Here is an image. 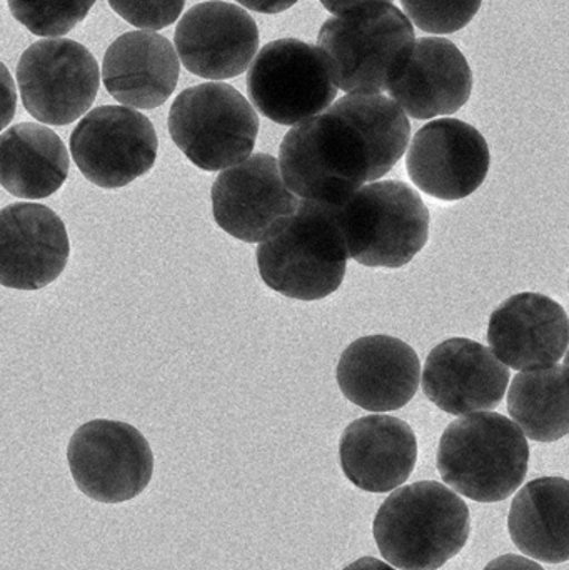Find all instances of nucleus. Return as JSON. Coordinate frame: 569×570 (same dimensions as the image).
I'll list each match as a JSON object with an SVG mask.
<instances>
[{"instance_id":"f257e3e1","label":"nucleus","mask_w":569,"mask_h":570,"mask_svg":"<svg viewBox=\"0 0 569 570\" xmlns=\"http://www.w3.org/2000/svg\"><path fill=\"white\" fill-rule=\"evenodd\" d=\"M411 124L381 94H347L296 124L279 147V170L297 199L336 207L383 179L410 146Z\"/></svg>"},{"instance_id":"f03ea898","label":"nucleus","mask_w":569,"mask_h":570,"mask_svg":"<svg viewBox=\"0 0 569 570\" xmlns=\"http://www.w3.org/2000/svg\"><path fill=\"white\" fill-rule=\"evenodd\" d=\"M467 502L434 481L398 489L374 518L381 554L401 570H438L460 554L470 539Z\"/></svg>"},{"instance_id":"7ed1b4c3","label":"nucleus","mask_w":569,"mask_h":570,"mask_svg":"<svg viewBox=\"0 0 569 570\" xmlns=\"http://www.w3.org/2000/svg\"><path fill=\"white\" fill-rule=\"evenodd\" d=\"M261 279L277 294L313 302L343 285L347 250L334 207L300 199L296 213L271 229L256 250Z\"/></svg>"},{"instance_id":"20e7f679","label":"nucleus","mask_w":569,"mask_h":570,"mask_svg":"<svg viewBox=\"0 0 569 570\" xmlns=\"http://www.w3.org/2000/svg\"><path fill=\"white\" fill-rule=\"evenodd\" d=\"M414 42L413 23L393 3H367L334 16L317 36L331 79L346 94L390 89Z\"/></svg>"},{"instance_id":"39448f33","label":"nucleus","mask_w":569,"mask_h":570,"mask_svg":"<svg viewBox=\"0 0 569 570\" xmlns=\"http://www.w3.org/2000/svg\"><path fill=\"white\" fill-rule=\"evenodd\" d=\"M438 471L454 491L474 502H500L523 484L530 445L521 429L498 412H474L441 435Z\"/></svg>"},{"instance_id":"423d86ee","label":"nucleus","mask_w":569,"mask_h":570,"mask_svg":"<svg viewBox=\"0 0 569 570\" xmlns=\"http://www.w3.org/2000/svg\"><path fill=\"white\" fill-rule=\"evenodd\" d=\"M347 257L361 266L400 269L430 239V210L403 180L366 184L334 207Z\"/></svg>"},{"instance_id":"0eeeda50","label":"nucleus","mask_w":569,"mask_h":570,"mask_svg":"<svg viewBox=\"0 0 569 570\" xmlns=\"http://www.w3.org/2000/svg\"><path fill=\"white\" fill-rule=\"evenodd\" d=\"M169 134L180 153L207 173L243 163L256 147L259 117L229 83L189 87L169 110Z\"/></svg>"},{"instance_id":"6e6552de","label":"nucleus","mask_w":569,"mask_h":570,"mask_svg":"<svg viewBox=\"0 0 569 570\" xmlns=\"http://www.w3.org/2000/svg\"><path fill=\"white\" fill-rule=\"evenodd\" d=\"M251 102L279 126H296L324 112L336 100L323 53L300 39L266 43L247 72Z\"/></svg>"},{"instance_id":"1a4fd4ad","label":"nucleus","mask_w":569,"mask_h":570,"mask_svg":"<svg viewBox=\"0 0 569 570\" xmlns=\"http://www.w3.org/2000/svg\"><path fill=\"white\" fill-rule=\"evenodd\" d=\"M67 461L79 491L102 504L133 501L153 479V449L126 422L97 419L80 425L70 439Z\"/></svg>"},{"instance_id":"9d476101","label":"nucleus","mask_w":569,"mask_h":570,"mask_svg":"<svg viewBox=\"0 0 569 570\" xmlns=\"http://www.w3.org/2000/svg\"><path fill=\"white\" fill-rule=\"evenodd\" d=\"M17 86L27 112L47 126H69L96 100L100 86L96 57L70 39L32 43L17 66Z\"/></svg>"},{"instance_id":"9b49d317","label":"nucleus","mask_w":569,"mask_h":570,"mask_svg":"<svg viewBox=\"0 0 569 570\" xmlns=\"http://www.w3.org/2000/svg\"><path fill=\"white\" fill-rule=\"evenodd\" d=\"M156 129L144 114L124 106L90 110L70 136V154L82 176L102 189H120L153 169Z\"/></svg>"},{"instance_id":"f8f14e48","label":"nucleus","mask_w":569,"mask_h":570,"mask_svg":"<svg viewBox=\"0 0 569 570\" xmlns=\"http://www.w3.org/2000/svg\"><path fill=\"white\" fill-rule=\"evenodd\" d=\"M490 166V146L483 134L460 119H436L421 127L406 156L414 186L447 203L477 193Z\"/></svg>"},{"instance_id":"ddd939ff","label":"nucleus","mask_w":569,"mask_h":570,"mask_svg":"<svg viewBox=\"0 0 569 570\" xmlns=\"http://www.w3.org/2000/svg\"><path fill=\"white\" fill-rule=\"evenodd\" d=\"M217 226L234 239L259 244L273 227L296 213L300 199L281 177L269 154H254L224 169L210 190Z\"/></svg>"},{"instance_id":"4468645a","label":"nucleus","mask_w":569,"mask_h":570,"mask_svg":"<svg viewBox=\"0 0 569 570\" xmlns=\"http://www.w3.org/2000/svg\"><path fill=\"white\" fill-rule=\"evenodd\" d=\"M259 49V29L236 3L210 0L184 13L176 27L183 66L203 79L224 80L249 69Z\"/></svg>"},{"instance_id":"2eb2a0df","label":"nucleus","mask_w":569,"mask_h":570,"mask_svg":"<svg viewBox=\"0 0 569 570\" xmlns=\"http://www.w3.org/2000/svg\"><path fill=\"white\" fill-rule=\"evenodd\" d=\"M510 367L490 347L453 337L438 344L423 368V391L441 411L451 415L493 411L510 384Z\"/></svg>"},{"instance_id":"dca6fc26","label":"nucleus","mask_w":569,"mask_h":570,"mask_svg":"<svg viewBox=\"0 0 569 570\" xmlns=\"http://www.w3.org/2000/svg\"><path fill=\"white\" fill-rule=\"evenodd\" d=\"M70 256L66 224L40 204H10L0 210V285L39 291L66 269Z\"/></svg>"},{"instance_id":"f3484780","label":"nucleus","mask_w":569,"mask_h":570,"mask_svg":"<svg viewBox=\"0 0 569 570\" xmlns=\"http://www.w3.org/2000/svg\"><path fill=\"white\" fill-rule=\"evenodd\" d=\"M336 379L344 397L364 411H398L416 395L421 362L401 338L366 335L347 345Z\"/></svg>"},{"instance_id":"a211bd4d","label":"nucleus","mask_w":569,"mask_h":570,"mask_svg":"<svg viewBox=\"0 0 569 570\" xmlns=\"http://www.w3.org/2000/svg\"><path fill=\"white\" fill-rule=\"evenodd\" d=\"M569 321L563 305L548 295L521 292L494 308L488 341L498 361L514 371H538L563 361Z\"/></svg>"},{"instance_id":"6ab92c4d","label":"nucleus","mask_w":569,"mask_h":570,"mask_svg":"<svg viewBox=\"0 0 569 570\" xmlns=\"http://www.w3.org/2000/svg\"><path fill=\"white\" fill-rule=\"evenodd\" d=\"M387 92L413 119L451 116L470 100L473 72L457 43L441 37H423L414 42Z\"/></svg>"},{"instance_id":"aec40b11","label":"nucleus","mask_w":569,"mask_h":570,"mask_svg":"<svg viewBox=\"0 0 569 570\" xmlns=\"http://www.w3.org/2000/svg\"><path fill=\"white\" fill-rule=\"evenodd\" d=\"M416 461V434L401 419L366 415L351 422L341 435V469L361 491H394L413 474Z\"/></svg>"},{"instance_id":"412c9836","label":"nucleus","mask_w":569,"mask_h":570,"mask_svg":"<svg viewBox=\"0 0 569 570\" xmlns=\"http://www.w3.org/2000/svg\"><path fill=\"white\" fill-rule=\"evenodd\" d=\"M179 72L173 43L153 30L122 33L104 56V86L117 102L130 109L163 106L176 90Z\"/></svg>"},{"instance_id":"4be33fe9","label":"nucleus","mask_w":569,"mask_h":570,"mask_svg":"<svg viewBox=\"0 0 569 570\" xmlns=\"http://www.w3.org/2000/svg\"><path fill=\"white\" fill-rule=\"evenodd\" d=\"M66 144L42 124L22 122L0 136V186L19 199L52 196L69 176Z\"/></svg>"},{"instance_id":"5701e85b","label":"nucleus","mask_w":569,"mask_h":570,"mask_svg":"<svg viewBox=\"0 0 569 570\" xmlns=\"http://www.w3.org/2000/svg\"><path fill=\"white\" fill-rule=\"evenodd\" d=\"M569 484L563 478L534 479L524 485L510 509L511 541L528 558L547 564L569 559Z\"/></svg>"},{"instance_id":"b1692460","label":"nucleus","mask_w":569,"mask_h":570,"mask_svg":"<svg viewBox=\"0 0 569 570\" xmlns=\"http://www.w3.org/2000/svg\"><path fill=\"white\" fill-rule=\"evenodd\" d=\"M567 365L523 371L508 391V412L524 438L557 442L569 432Z\"/></svg>"},{"instance_id":"393cba45","label":"nucleus","mask_w":569,"mask_h":570,"mask_svg":"<svg viewBox=\"0 0 569 570\" xmlns=\"http://www.w3.org/2000/svg\"><path fill=\"white\" fill-rule=\"evenodd\" d=\"M10 12L39 37L69 33L86 19L96 0H7Z\"/></svg>"},{"instance_id":"a878e982","label":"nucleus","mask_w":569,"mask_h":570,"mask_svg":"<svg viewBox=\"0 0 569 570\" xmlns=\"http://www.w3.org/2000/svg\"><path fill=\"white\" fill-rule=\"evenodd\" d=\"M483 0H401L404 16L423 32L444 36L464 29Z\"/></svg>"},{"instance_id":"bb28decb","label":"nucleus","mask_w":569,"mask_h":570,"mask_svg":"<svg viewBox=\"0 0 569 570\" xmlns=\"http://www.w3.org/2000/svg\"><path fill=\"white\" fill-rule=\"evenodd\" d=\"M117 16L137 29L160 30L173 26L183 13L186 0H107Z\"/></svg>"},{"instance_id":"cd10ccee","label":"nucleus","mask_w":569,"mask_h":570,"mask_svg":"<svg viewBox=\"0 0 569 570\" xmlns=\"http://www.w3.org/2000/svg\"><path fill=\"white\" fill-rule=\"evenodd\" d=\"M17 109L16 82L9 69L0 62V132L12 122Z\"/></svg>"},{"instance_id":"c85d7f7f","label":"nucleus","mask_w":569,"mask_h":570,"mask_svg":"<svg viewBox=\"0 0 569 570\" xmlns=\"http://www.w3.org/2000/svg\"><path fill=\"white\" fill-rule=\"evenodd\" d=\"M483 570H545L538 562L521 556L507 554L494 559Z\"/></svg>"},{"instance_id":"c756f323","label":"nucleus","mask_w":569,"mask_h":570,"mask_svg":"<svg viewBox=\"0 0 569 570\" xmlns=\"http://www.w3.org/2000/svg\"><path fill=\"white\" fill-rule=\"evenodd\" d=\"M236 2L246 7V9L253 10V12L279 13L291 9L300 0H236Z\"/></svg>"},{"instance_id":"7c9ffc66","label":"nucleus","mask_w":569,"mask_h":570,"mask_svg":"<svg viewBox=\"0 0 569 570\" xmlns=\"http://www.w3.org/2000/svg\"><path fill=\"white\" fill-rule=\"evenodd\" d=\"M324 9L330 10L334 16L356 9V7L367 6V3H391L393 0H320Z\"/></svg>"},{"instance_id":"2f4dec72","label":"nucleus","mask_w":569,"mask_h":570,"mask_svg":"<svg viewBox=\"0 0 569 570\" xmlns=\"http://www.w3.org/2000/svg\"><path fill=\"white\" fill-rule=\"evenodd\" d=\"M343 570H396L391 568L386 562L380 561V559L374 558H361L357 559L353 564L347 566Z\"/></svg>"}]
</instances>
